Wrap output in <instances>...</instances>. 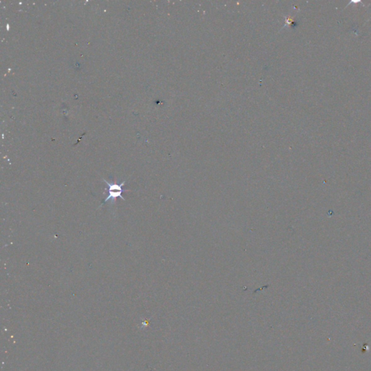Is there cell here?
Returning <instances> with one entry per match:
<instances>
[{
    "instance_id": "1",
    "label": "cell",
    "mask_w": 371,
    "mask_h": 371,
    "mask_svg": "<svg viewBox=\"0 0 371 371\" xmlns=\"http://www.w3.org/2000/svg\"><path fill=\"white\" fill-rule=\"evenodd\" d=\"M103 181L105 182L106 183H107V185L108 186V195L107 197H106L105 200H104L102 203L100 205V207H101V205L103 204H105V203L107 202L108 201H115V199H116L117 197H120L123 200L125 201V198L122 196V194L123 192H126L127 191V190H123V186L125 185V183H126V181H123L122 183H120V184L118 183H110V182H108L107 181L105 180V179H103Z\"/></svg>"
}]
</instances>
